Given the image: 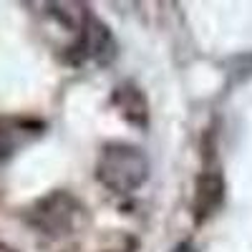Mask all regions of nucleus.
<instances>
[{"label": "nucleus", "mask_w": 252, "mask_h": 252, "mask_svg": "<svg viewBox=\"0 0 252 252\" xmlns=\"http://www.w3.org/2000/svg\"><path fill=\"white\" fill-rule=\"evenodd\" d=\"M96 174L103 187L116 194H131L149 177V159L131 144H109L96 164Z\"/></svg>", "instance_id": "obj_1"}, {"label": "nucleus", "mask_w": 252, "mask_h": 252, "mask_svg": "<svg viewBox=\"0 0 252 252\" xmlns=\"http://www.w3.org/2000/svg\"><path fill=\"white\" fill-rule=\"evenodd\" d=\"M83 209L78 207V202L68 194H51L48 199L38 202V207L31 212L33 222L38 224V229H43L48 235H63L68 229L76 227L78 217Z\"/></svg>", "instance_id": "obj_2"}, {"label": "nucleus", "mask_w": 252, "mask_h": 252, "mask_svg": "<svg viewBox=\"0 0 252 252\" xmlns=\"http://www.w3.org/2000/svg\"><path fill=\"white\" fill-rule=\"evenodd\" d=\"M222 177L220 174H204L197 184V197H194V212H197V220H207L209 215L215 212L222 202Z\"/></svg>", "instance_id": "obj_3"}, {"label": "nucleus", "mask_w": 252, "mask_h": 252, "mask_svg": "<svg viewBox=\"0 0 252 252\" xmlns=\"http://www.w3.org/2000/svg\"><path fill=\"white\" fill-rule=\"evenodd\" d=\"M119 101H121L124 116L129 119V121H134V124H139V126L146 124V101H144V96H141L134 86H121V89L116 91V103H119Z\"/></svg>", "instance_id": "obj_4"}, {"label": "nucleus", "mask_w": 252, "mask_h": 252, "mask_svg": "<svg viewBox=\"0 0 252 252\" xmlns=\"http://www.w3.org/2000/svg\"><path fill=\"white\" fill-rule=\"evenodd\" d=\"M18 126L13 121H3L0 119V161L8 159L13 152H15V146H18Z\"/></svg>", "instance_id": "obj_5"}]
</instances>
